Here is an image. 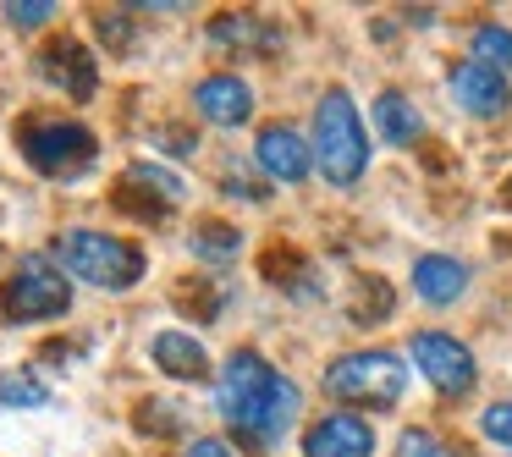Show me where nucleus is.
I'll list each match as a JSON object with an SVG mask.
<instances>
[{
  "mask_svg": "<svg viewBox=\"0 0 512 457\" xmlns=\"http://www.w3.org/2000/svg\"><path fill=\"white\" fill-rule=\"evenodd\" d=\"M56 259L67 276L89 281V287H105V292H127L144 276V248L127 243V237H111V232H89V226L61 232Z\"/></svg>",
  "mask_w": 512,
  "mask_h": 457,
  "instance_id": "nucleus-1",
  "label": "nucleus"
},
{
  "mask_svg": "<svg viewBox=\"0 0 512 457\" xmlns=\"http://www.w3.org/2000/svg\"><path fill=\"white\" fill-rule=\"evenodd\" d=\"M314 166H320V177L331 188H353L369 166L364 127H358V111L342 89H331L314 105Z\"/></svg>",
  "mask_w": 512,
  "mask_h": 457,
  "instance_id": "nucleus-2",
  "label": "nucleus"
},
{
  "mask_svg": "<svg viewBox=\"0 0 512 457\" xmlns=\"http://www.w3.org/2000/svg\"><path fill=\"white\" fill-rule=\"evenodd\" d=\"M276 369L265 364L259 353H232L221 369V413L232 430L243 435H265V413H270V397H276Z\"/></svg>",
  "mask_w": 512,
  "mask_h": 457,
  "instance_id": "nucleus-3",
  "label": "nucleus"
},
{
  "mask_svg": "<svg viewBox=\"0 0 512 457\" xmlns=\"http://www.w3.org/2000/svg\"><path fill=\"white\" fill-rule=\"evenodd\" d=\"M67 309H72V281L61 276L45 254H28L23 265H17V276L6 281V292H0V314L17 320V325L56 320V314H67Z\"/></svg>",
  "mask_w": 512,
  "mask_h": 457,
  "instance_id": "nucleus-4",
  "label": "nucleus"
},
{
  "mask_svg": "<svg viewBox=\"0 0 512 457\" xmlns=\"http://www.w3.org/2000/svg\"><path fill=\"white\" fill-rule=\"evenodd\" d=\"M408 386V369L397 353H342L325 369V391L336 402H397Z\"/></svg>",
  "mask_w": 512,
  "mask_h": 457,
  "instance_id": "nucleus-5",
  "label": "nucleus"
},
{
  "mask_svg": "<svg viewBox=\"0 0 512 457\" xmlns=\"http://www.w3.org/2000/svg\"><path fill=\"white\" fill-rule=\"evenodd\" d=\"M23 155L45 177H78L94 160V133L78 122H34L23 133Z\"/></svg>",
  "mask_w": 512,
  "mask_h": 457,
  "instance_id": "nucleus-6",
  "label": "nucleus"
},
{
  "mask_svg": "<svg viewBox=\"0 0 512 457\" xmlns=\"http://www.w3.org/2000/svg\"><path fill=\"white\" fill-rule=\"evenodd\" d=\"M413 358H419V369H424V380H430L441 397H463L468 386H474V353H468L457 336H446V331H419L413 336Z\"/></svg>",
  "mask_w": 512,
  "mask_h": 457,
  "instance_id": "nucleus-7",
  "label": "nucleus"
},
{
  "mask_svg": "<svg viewBox=\"0 0 512 457\" xmlns=\"http://www.w3.org/2000/svg\"><path fill=\"white\" fill-rule=\"evenodd\" d=\"M452 100L457 111L468 116H501L507 111V78H501L496 67H485V61H457L452 67Z\"/></svg>",
  "mask_w": 512,
  "mask_h": 457,
  "instance_id": "nucleus-8",
  "label": "nucleus"
},
{
  "mask_svg": "<svg viewBox=\"0 0 512 457\" xmlns=\"http://www.w3.org/2000/svg\"><path fill=\"white\" fill-rule=\"evenodd\" d=\"M369 452H375V430L358 413H325L303 435V457H369Z\"/></svg>",
  "mask_w": 512,
  "mask_h": 457,
  "instance_id": "nucleus-9",
  "label": "nucleus"
},
{
  "mask_svg": "<svg viewBox=\"0 0 512 457\" xmlns=\"http://www.w3.org/2000/svg\"><path fill=\"white\" fill-rule=\"evenodd\" d=\"M193 105H199V116L215 127H243L248 116H254V89H248L237 72H215V78H204L199 89H193Z\"/></svg>",
  "mask_w": 512,
  "mask_h": 457,
  "instance_id": "nucleus-10",
  "label": "nucleus"
},
{
  "mask_svg": "<svg viewBox=\"0 0 512 457\" xmlns=\"http://www.w3.org/2000/svg\"><path fill=\"white\" fill-rule=\"evenodd\" d=\"M259 166L270 171V177L276 182H292V188H298L303 177H309V166H314V144H303V133H292V127H265V133H259Z\"/></svg>",
  "mask_w": 512,
  "mask_h": 457,
  "instance_id": "nucleus-11",
  "label": "nucleus"
},
{
  "mask_svg": "<svg viewBox=\"0 0 512 457\" xmlns=\"http://www.w3.org/2000/svg\"><path fill=\"white\" fill-rule=\"evenodd\" d=\"M39 67H45V78L56 83L61 94H72V100H89L94 83H100V72H94V56L78 45V39H56V45L39 56Z\"/></svg>",
  "mask_w": 512,
  "mask_h": 457,
  "instance_id": "nucleus-12",
  "label": "nucleus"
},
{
  "mask_svg": "<svg viewBox=\"0 0 512 457\" xmlns=\"http://www.w3.org/2000/svg\"><path fill=\"white\" fill-rule=\"evenodd\" d=\"M413 292H419L424 303H435V309H446V303H457L468 292V270L457 265L452 254H424L419 265H413Z\"/></svg>",
  "mask_w": 512,
  "mask_h": 457,
  "instance_id": "nucleus-13",
  "label": "nucleus"
},
{
  "mask_svg": "<svg viewBox=\"0 0 512 457\" xmlns=\"http://www.w3.org/2000/svg\"><path fill=\"white\" fill-rule=\"evenodd\" d=\"M149 353H155V364L166 369V375H177V380H204L210 375V353H204V342L188 336V331H160L155 342H149Z\"/></svg>",
  "mask_w": 512,
  "mask_h": 457,
  "instance_id": "nucleus-14",
  "label": "nucleus"
},
{
  "mask_svg": "<svg viewBox=\"0 0 512 457\" xmlns=\"http://www.w3.org/2000/svg\"><path fill=\"white\" fill-rule=\"evenodd\" d=\"M375 127H380V144H397V149H408L424 138V116L413 111V100L397 89H386L375 100Z\"/></svg>",
  "mask_w": 512,
  "mask_h": 457,
  "instance_id": "nucleus-15",
  "label": "nucleus"
},
{
  "mask_svg": "<svg viewBox=\"0 0 512 457\" xmlns=\"http://www.w3.org/2000/svg\"><path fill=\"white\" fill-rule=\"evenodd\" d=\"M298 419V386L292 380H276V397H270V413H265V435L259 441H281Z\"/></svg>",
  "mask_w": 512,
  "mask_h": 457,
  "instance_id": "nucleus-16",
  "label": "nucleus"
},
{
  "mask_svg": "<svg viewBox=\"0 0 512 457\" xmlns=\"http://www.w3.org/2000/svg\"><path fill=\"white\" fill-rule=\"evenodd\" d=\"M474 61H485V67H512V28H496V23H485V28H474Z\"/></svg>",
  "mask_w": 512,
  "mask_h": 457,
  "instance_id": "nucleus-17",
  "label": "nucleus"
},
{
  "mask_svg": "<svg viewBox=\"0 0 512 457\" xmlns=\"http://www.w3.org/2000/svg\"><path fill=\"white\" fill-rule=\"evenodd\" d=\"M210 39H215V45H243L248 50V45H259V39H270V34L248 12H232V17H215V23H210Z\"/></svg>",
  "mask_w": 512,
  "mask_h": 457,
  "instance_id": "nucleus-18",
  "label": "nucleus"
},
{
  "mask_svg": "<svg viewBox=\"0 0 512 457\" xmlns=\"http://www.w3.org/2000/svg\"><path fill=\"white\" fill-rule=\"evenodd\" d=\"M391 309V287L386 281H375V276H364L358 281V303H353V320L358 325H380V314Z\"/></svg>",
  "mask_w": 512,
  "mask_h": 457,
  "instance_id": "nucleus-19",
  "label": "nucleus"
},
{
  "mask_svg": "<svg viewBox=\"0 0 512 457\" xmlns=\"http://www.w3.org/2000/svg\"><path fill=\"white\" fill-rule=\"evenodd\" d=\"M45 397H50V391L39 386V380H28V375H6V380H0V408H45Z\"/></svg>",
  "mask_w": 512,
  "mask_h": 457,
  "instance_id": "nucleus-20",
  "label": "nucleus"
},
{
  "mask_svg": "<svg viewBox=\"0 0 512 457\" xmlns=\"http://www.w3.org/2000/svg\"><path fill=\"white\" fill-rule=\"evenodd\" d=\"M0 12H6L12 28H45L50 17H56V6H50V0H6Z\"/></svg>",
  "mask_w": 512,
  "mask_h": 457,
  "instance_id": "nucleus-21",
  "label": "nucleus"
},
{
  "mask_svg": "<svg viewBox=\"0 0 512 457\" xmlns=\"http://www.w3.org/2000/svg\"><path fill=\"white\" fill-rule=\"evenodd\" d=\"M193 248H199L204 259H226V254H237V232H232V226H221V221H210V226H199Z\"/></svg>",
  "mask_w": 512,
  "mask_h": 457,
  "instance_id": "nucleus-22",
  "label": "nucleus"
},
{
  "mask_svg": "<svg viewBox=\"0 0 512 457\" xmlns=\"http://www.w3.org/2000/svg\"><path fill=\"white\" fill-rule=\"evenodd\" d=\"M127 182H149V188L160 193V204H177L182 199V182L171 177V171H160V166H133V171H127Z\"/></svg>",
  "mask_w": 512,
  "mask_h": 457,
  "instance_id": "nucleus-23",
  "label": "nucleus"
},
{
  "mask_svg": "<svg viewBox=\"0 0 512 457\" xmlns=\"http://www.w3.org/2000/svg\"><path fill=\"white\" fill-rule=\"evenodd\" d=\"M391 457H452V452H446L441 435H430V430H402V441Z\"/></svg>",
  "mask_w": 512,
  "mask_h": 457,
  "instance_id": "nucleus-24",
  "label": "nucleus"
},
{
  "mask_svg": "<svg viewBox=\"0 0 512 457\" xmlns=\"http://www.w3.org/2000/svg\"><path fill=\"white\" fill-rule=\"evenodd\" d=\"M485 435L501 446H512V402H490L485 408Z\"/></svg>",
  "mask_w": 512,
  "mask_h": 457,
  "instance_id": "nucleus-25",
  "label": "nucleus"
},
{
  "mask_svg": "<svg viewBox=\"0 0 512 457\" xmlns=\"http://www.w3.org/2000/svg\"><path fill=\"white\" fill-rule=\"evenodd\" d=\"M182 457H232V446L215 441V435H199V441H188V452Z\"/></svg>",
  "mask_w": 512,
  "mask_h": 457,
  "instance_id": "nucleus-26",
  "label": "nucleus"
},
{
  "mask_svg": "<svg viewBox=\"0 0 512 457\" xmlns=\"http://www.w3.org/2000/svg\"><path fill=\"white\" fill-rule=\"evenodd\" d=\"M100 34L111 39V45H127V23H122V17H100Z\"/></svg>",
  "mask_w": 512,
  "mask_h": 457,
  "instance_id": "nucleus-27",
  "label": "nucleus"
}]
</instances>
